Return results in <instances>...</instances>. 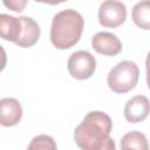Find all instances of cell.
Instances as JSON below:
<instances>
[{
  "instance_id": "1",
  "label": "cell",
  "mask_w": 150,
  "mask_h": 150,
  "mask_svg": "<svg viewBox=\"0 0 150 150\" xmlns=\"http://www.w3.org/2000/svg\"><path fill=\"white\" fill-rule=\"evenodd\" d=\"M112 121L103 111H89L74 130V141L81 150H116L110 137Z\"/></svg>"
},
{
  "instance_id": "2",
  "label": "cell",
  "mask_w": 150,
  "mask_h": 150,
  "mask_svg": "<svg viewBox=\"0 0 150 150\" xmlns=\"http://www.w3.org/2000/svg\"><path fill=\"white\" fill-rule=\"evenodd\" d=\"M84 19L75 9H62L53 16L50 42L56 49H68L75 46L82 35Z\"/></svg>"
},
{
  "instance_id": "3",
  "label": "cell",
  "mask_w": 150,
  "mask_h": 150,
  "mask_svg": "<svg viewBox=\"0 0 150 150\" xmlns=\"http://www.w3.org/2000/svg\"><path fill=\"white\" fill-rule=\"evenodd\" d=\"M139 69L134 61L124 60L116 63L108 73L107 83L116 94H125L134 89L138 82Z\"/></svg>"
},
{
  "instance_id": "4",
  "label": "cell",
  "mask_w": 150,
  "mask_h": 150,
  "mask_svg": "<svg viewBox=\"0 0 150 150\" xmlns=\"http://www.w3.org/2000/svg\"><path fill=\"white\" fill-rule=\"evenodd\" d=\"M67 69L73 79L87 80L96 70V60L88 50H77L69 56Z\"/></svg>"
},
{
  "instance_id": "5",
  "label": "cell",
  "mask_w": 150,
  "mask_h": 150,
  "mask_svg": "<svg viewBox=\"0 0 150 150\" xmlns=\"http://www.w3.org/2000/svg\"><path fill=\"white\" fill-rule=\"evenodd\" d=\"M127 19V7L122 1L105 0L98 8V22L103 27L116 28Z\"/></svg>"
},
{
  "instance_id": "6",
  "label": "cell",
  "mask_w": 150,
  "mask_h": 150,
  "mask_svg": "<svg viewBox=\"0 0 150 150\" xmlns=\"http://www.w3.org/2000/svg\"><path fill=\"white\" fill-rule=\"evenodd\" d=\"M91 47L98 54L115 56L122 50V42L117 35L109 32H98L91 38Z\"/></svg>"
},
{
  "instance_id": "7",
  "label": "cell",
  "mask_w": 150,
  "mask_h": 150,
  "mask_svg": "<svg viewBox=\"0 0 150 150\" xmlns=\"http://www.w3.org/2000/svg\"><path fill=\"white\" fill-rule=\"evenodd\" d=\"M150 112V102L144 95H136L129 98L124 105V117L130 123L144 121Z\"/></svg>"
},
{
  "instance_id": "8",
  "label": "cell",
  "mask_w": 150,
  "mask_h": 150,
  "mask_svg": "<svg viewBox=\"0 0 150 150\" xmlns=\"http://www.w3.org/2000/svg\"><path fill=\"white\" fill-rule=\"evenodd\" d=\"M22 32H23L22 16L16 18L5 13L0 15V33L4 40L18 45V42L22 36Z\"/></svg>"
},
{
  "instance_id": "9",
  "label": "cell",
  "mask_w": 150,
  "mask_h": 150,
  "mask_svg": "<svg viewBox=\"0 0 150 150\" xmlns=\"http://www.w3.org/2000/svg\"><path fill=\"white\" fill-rule=\"evenodd\" d=\"M22 118V107L16 98L4 97L0 101V123L4 127L16 125Z\"/></svg>"
},
{
  "instance_id": "10",
  "label": "cell",
  "mask_w": 150,
  "mask_h": 150,
  "mask_svg": "<svg viewBox=\"0 0 150 150\" xmlns=\"http://www.w3.org/2000/svg\"><path fill=\"white\" fill-rule=\"evenodd\" d=\"M121 150H149L146 136L141 131H129L121 138Z\"/></svg>"
},
{
  "instance_id": "11",
  "label": "cell",
  "mask_w": 150,
  "mask_h": 150,
  "mask_svg": "<svg viewBox=\"0 0 150 150\" xmlns=\"http://www.w3.org/2000/svg\"><path fill=\"white\" fill-rule=\"evenodd\" d=\"M134 23L142 29H150V0L138 1L131 12Z\"/></svg>"
},
{
  "instance_id": "12",
  "label": "cell",
  "mask_w": 150,
  "mask_h": 150,
  "mask_svg": "<svg viewBox=\"0 0 150 150\" xmlns=\"http://www.w3.org/2000/svg\"><path fill=\"white\" fill-rule=\"evenodd\" d=\"M26 150H57V145L52 136L42 134L33 137Z\"/></svg>"
},
{
  "instance_id": "13",
  "label": "cell",
  "mask_w": 150,
  "mask_h": 150,
  "mask_svg": "<svg viewBox=\"0 0 150 150\" xmlns=\"http://www.w3.org/2000/svg\"><path fill=\"white\" fill-rule=\"evenodd\" d=\"M4 5L6 6V7H8L9 9H12V11H14V12H22L23 11V8H25V6L27 5V1H25V0H22V1H18V0H11V1H4Z\"/></svg>"
},
{
  "instance_id": "14",
  "label": "cell",
  "mask_w": 150,
  "mask_h": 150,
  "mask_svg": "<svg viewBox=\"0 0 150 150\" xmlns=\"http://www.w3.org/2000/svg\"><path fill=\"white\" fill-rule=\"evenodd\" d=\"M145 69H146V84H148V88L150 89V50L145 59Z\"/></svg>"
}]
</instances>
